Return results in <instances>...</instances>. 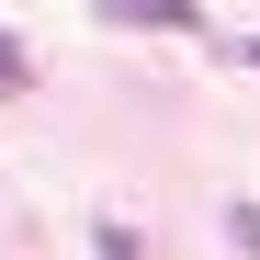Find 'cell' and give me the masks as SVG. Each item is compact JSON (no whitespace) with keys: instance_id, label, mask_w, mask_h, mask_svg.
I'll use <instances>...</instances> for the list:
<instances>
[{"instance_id":"cell-1","label":"cell","mask_w":260,"mask_h":260,"mask_svg":"<svg viewBox=\"0 0 260 260\" xmlns=\"http://www.w3.org/2000/svg\"><path fill=\"white\" fill-rule=\"evenodd\" d=\"M91 12H102L113 34H204L192 0H91Z\"/></svg>"},{"instance_id":"cell-2","label":"cell","mask_w":260,"mask_h":260,"mask_svg":"<svg viewBox=\"0 0 260 260\" xmlns=\"http://www.w3.org/2000/svg\"><path fill=\"white\" fill-rule=\"evenodd\" d=\"M23 79H34V68H23V46L0 34V91H23Z\"/></svg>"},{"instance_id":"cell-3","label":"cell","mask_w":260,"mask_h":260,"mask_svg":"<svg viewBox=\"0 0 260 260\" xmlns=\"http://www.w3.org/2000/svg\"><path fill=\"white\" fill-rule=\"evenodd\" d=\"M238 57H249V68H260V46H238Z\"/></svg>"}]
</instances>
